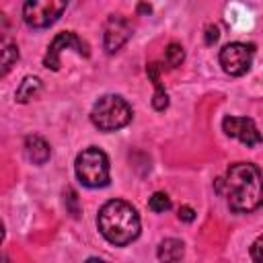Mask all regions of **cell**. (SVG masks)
<instances>
[{
  "instance_id": "8fae6325",
  "label": "cell",
  "mask_w": 263,
  "mask_h": 263,
  "mask_svg": "<svg viewBox=\"0 0 263 263\" xmlns=\"http://www.w3.org/2000/svg\"><path fill=\"white\" fill-rule=\"evenodd\" d=\"M146 74H148V78H150V80H152V84H154V99H152V107H154L156 111H164V109L168 107V95H166V90H164V86H162V82H160V66H158L156 62L148 64Z\"/></svg>"
},
{
  "instance_id": "4fadbf2b",
  "label": "cell",
  "mask_w": 263,
  "mask_h": 263,
  "mask_svg": "<svg viewBox=\"0 0 263 263\" xmlns=\"http://www.w3.org/2000/svg\"><path fill=\"white\" fill-rule=\"evenodd\" d=\"M185 253V245L177 238H164L160 245H158V259L160 261H179Z\"/></svg>"
},
{
  "instance_id": "52a82bcc",
  "label": "cell",
  "mask_w": 263,
  "mask_h": 263,
  "mask_svg": "<svg viewBox=\"0 0 263 263\" xmlns=\"http://www.w3.org/2000/svg\"><path fill=\"white\" fill-rule=\"evenodd\" d=\"M66 49H72V51H76L78 55H84V58L90 55V49H88L86 41H82L74 31H64V33H58L51 39V43L47 45V51H45V58H43V66L53 70V72H58L60 66H62L60 55Z\"/></svg>"
},
{
  "instance_id": "5bb4252c",
  "label": "cell",
  "mask_w": 263,
  "mask_h": 263,
  "mask_svg": "<svg viewBox=\"0 0 263 263\" xmlns=\"http://www.w3.org/2000/svg\"><path fill=\"white\" fill-rule=\"evenodd\" d=\"M185 60V51H183V45L177 43V41H171L164 49V62L168 68H179Z\"/></svg>"
},
{
  "instance_id": "3957f363",
  "label": "cell",
  "mask_w": 263,
  "mask_h": 263,
  "mask_svg": "<svg viewBox=\"0 0 263 263\" xmlns=\"http://www.w3.org/2000/svg\"><path fill=\"white\" fill-rule=\"evenodd\" d=\"M132 107L121 95H103L90 109V121L101 132H117L132 121Z\"/></svg>"
},
{
  "instance_id": "e0dca14e",
  "label": "cell",
  "mask_w": 263,
  "mask_h": 263,
  "mask_svg": "<svg viewBox=\"0 0 263 263\" xmlns=\"http://www.w3.org/2000/svg\"><path fill=\"white\" fill-rule=\"evenodd\" d=\"M251 259L253 261H263V234L251 245Z\"/></svg>"
},
{
  "instance_id": "277c9868",
  "label": "cell",
  "mask_w": 263,
  "mask_h": 263,
  "mask_svg": "<svg viewBox=\"0 0 263 263\" xmlns=\"http://www.w3.org/2000/svg\"><path fill=\"white\" fill-rule=\"evenodd\" d=\"M74 171H76L78 181H80L84 187L97 189V187L109 185V158H107V154H105L101 148H97V146L84 148V150L76 156Z\"/></svg>"
},
{
  "instance_id": "7a4b0ae2",
  "label": "cell",
  "mask_w": 263,
  "mask_h": 263,
  "mask_svg": "<svg viewBox=\"0 0 263 263\" xmlns=\"http://www.w3.org/2000/svg\"><path fill=\"white\" fill-rule=\"evenodd\" d=\"M99 232L115 247H125L140 236V216L136 208L123 199H109L97 216Z\"/></svg>"
},
{
  "instance_id": "9a60e30c",
  "label": "cell",
  "mask_w": 263,
  "mask_h": 263,
  "mask_svg": "<svg viewBox=\"0 0 263 263\" xmlns=\"http://www.w3.org/2000/svg\"><path fill=\"white\" fill-rule=\"evenodd\" d=\"M18 60V47L14 43H4L2 47V70H0V76H6L8 70L16 64Z\"/></svg>"
},
{
  "instance_id": "30bf717a",
  "label": "cell",
  "mask_w": 263,
  "mask_h": 263,
  "mask_svg": "<svg viewBox=\"0 0 263 263\" xmlns=\"http://www.w3.org/2000/svg\"><path fill=\"white\" fill-rule=\"evenodd\" d=\"M25 156H27L29 162L41 166V164H45L49 160L51 148L41 136H27L25 138Z\"/></svg>"
},
{
  "instance_id": "ac0fdd59",
  "label": "cell",
  "mask_w": 263,
  "mask_h": 263,
  "mask_svg": "<svg viewBox=\"0 0 263 263\" xmlns=\"http://www.w3.org/2000/svg\"><path fill=\"white\" fill-rule=\"evenodd\" d=\"M177 216H179L181 222H193V220H195V212H193V208H189V205H181Z\"/></svg>"
},
{
  "instance_id": "5b68a950",
  "label": "cell",
  "mask_w": 263,
  "mask_h": 263,
  "mask_svg": "<svg viewBox=\"0 0 263 263\" xmlns=\"http://www.w3.org/2000/svg\"><path fill=\"white\" fill-rule=\"evenodd\" d=\"M66 6L68 0H25L23 21L31 29H45L62 16Z\"/></svg>"
},
{
  "instance_id": "6da1fadb",
  "label": "cell",
  "mask_w": 263,
  "mask_h": 263,
  "mask_svg": "<svg viewBox=\"0 0 263 263\" xmlns=\"http://www.w3.org/2000/svg\"><path fill=\"white\" fill-rule=\"evenodd\" d=\"M214 189L236 214H251L263 205V175L251 162L230 164L226 175L214 181Z\"/></svg>"
},
{
  "instance_id": "9c48e42d",
  "label": "cell",
  "mask_w": 263,
  "mask_h": 263,
  "mask_svg": "<svg viewBox=\"0 0 263 263\" xmlns=\"http://www.w3.org/2000/svg\"><path fill=\"white\" fill-rule=\"evenodd\" d=\"M132 37V23L121 14H111L105 23L103 33V47L107 53L119 51Z\"/></svg>"
},
{
  "instance_id": "8992f818",
  "label": "cell",
  "mask_w": 263,
  "mask_h": 263,
  "mask_svg": "<svg viewBox=\"0 0 263 263\" xmlns=\"http://www.w3.org/2000/svg\"><path fill=\"white\" fill-rule=\"evenodd\" d=\"M255 58V45L253 43H242V41H232L226 43L220 49L218 62L222 66V70L230 76H242L251 70Z\"/></svg>"
},
{
  "instance_id": "2e32d148",
  "label": "cell",
  "mask_w": 263,
  "mask_h": 263,
  "mask_svg": "<svg viewBox=\"0 0 263 263\" xmlns=\"http://www.w3.org/2000/svg\"><path fill=\"white\" fill-rule=\"evenodd\" d=\"M148 208H150L154 214H164V212H168V210L173 208V203H171V197H168L166 193L156 191V193L150 195V199H148Z\"/></svg>"
},
{
  "instance_id": "7c38bea8",
  "label": "cell",
  "mask_w": 263,
  "mask_h": 263,
  "mask_svg": "<svg viewBox=\"0 0 263 263\" xmlns=\"http://www.w3.org/2000/svg\"><path fill=\"white\" fill-rule=\"evenodd\" d=\"M39 90H41V80L37 76H25L14 92V99H16V103H29L31 99H35L39 95Z\"/></svg>"
},
{
  "instance_id": "ba28073f",
  "label": "cell",
  "mask_w": 263,
  "mask_h": 263,
  "mask_svg": "<svg viewBox=\"0 0 263 263\" xmlns=\"http://www.w3.org/2000/svg\"><path fill=\"white\" fill-rule=\"evenodd\" d=\"M222 129L228 138H234L245 146H259L263 142V136H261V132L257 129V125L251 117L228 115V117L222 119Z\"/></svg>"
},
{
  "instance_id": "d6986e66",
  "label": "cell",
  "mask_w": 263,
  "mask_h": 263,
  "mask_svg": "<svg viewBox=\"0 0 263 263\" xmlns=\"http://www.w3.org/2000/svg\"><path fill=\"white\" fill-rule=\"evenodd\" d=\"M218 37H220L218 27H216V25H210V27L205 29V43H208V45H212V43H216V41H218Z\"/></svg>"
}]
</instances>
